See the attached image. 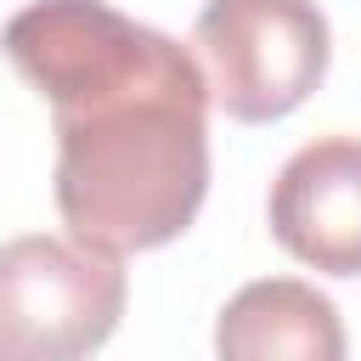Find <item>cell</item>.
Masks as SVG:
<instances>
[{"label":"cell","instance_id":"5b68a950","mask_svg":"<svg viewBox=\"0 0 361 361\" xmlns=\"http://www.w3.org/2000/svg\"><path fill=\"white\" fill-rule=\"evenodd\" d=\"M344 350L338 305L299 276L237 288L214 322V361H344Z\"/></svg>","mask_w":361,"mask_h":361},{"label":"cell","instance_id":"6da1fadb","mask_svg":"<svg viewBox=\"0 0 361 361\" xmlns=\"http://www.w3.org/2000/svg\"><path fill=\"white\" fill-rule=\"evenodd\" d=\"M0 45L51 102L56 214L73 243L102 254L175 243L209 192V79L197 56L107 0H34Z\"/></svg>","mask_w":361,"mask_h":361},{"label":"cell","instance_id":"3957f363","mask_svg":"<svg viewBox=\"0 0 361 361\" xmlns=\"http://www.w3.org/2000/svg\"><path fill=\"white\" fill-rule=\"evenodd\" d=\"M209 102L237 124L288 118L327 73L333 34L316 0H209L192 23Z\"/></svg>","mask_w":361,"mask_h":361},{"label":"cell","instance_id":"7a4b0ae2","mask_svg":"<svg viewBox=\"0 0 361 361\" xmlns=\"http://www.w3.org/2000/svg\"><path fill=\"white\" fill-rule=\"evenodd\" d=\"M118 254L73 237L0 243V361H90L124 316Z\"/></svg>","mask_w":361,"mask_h":361},{"label":"cell","instance_id":"277c9868","mask_svg":"<svg viewBox=\"0 0 361 361\" xmlns=\"http://www.w3.org/2000/svg\"><path fill=\"white\" fill-rule=\"evenodd\" d=\"M271 237L299 265L361 276V135H316L276 169Z\"/></svg>","mask_w":361,"mask_h":361}]
</instances>
